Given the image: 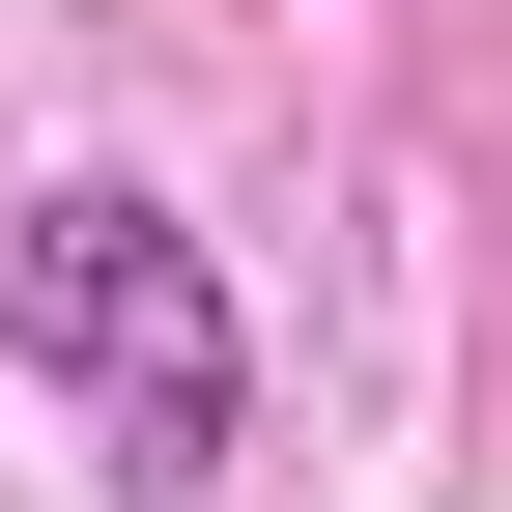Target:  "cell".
<instances>
[{
    "instance_id": "6da1fadb",
    "label": "cell",
    "mask_w": 512,
    "mask_h": 512,
    "mask_svg": "<svg viewBox=\"0 0 512 512\" xmlns=\"http://www.w3.org/2000/svg\"><path fill=\"white\" fill-rule=\"evenodd\" d=\"M0 370H29V399H86V456L143 484V512H200L228 427H256V342H228L200 228L114 200V171H29V200H0Z\"/></svg>"
}]
</instances>
